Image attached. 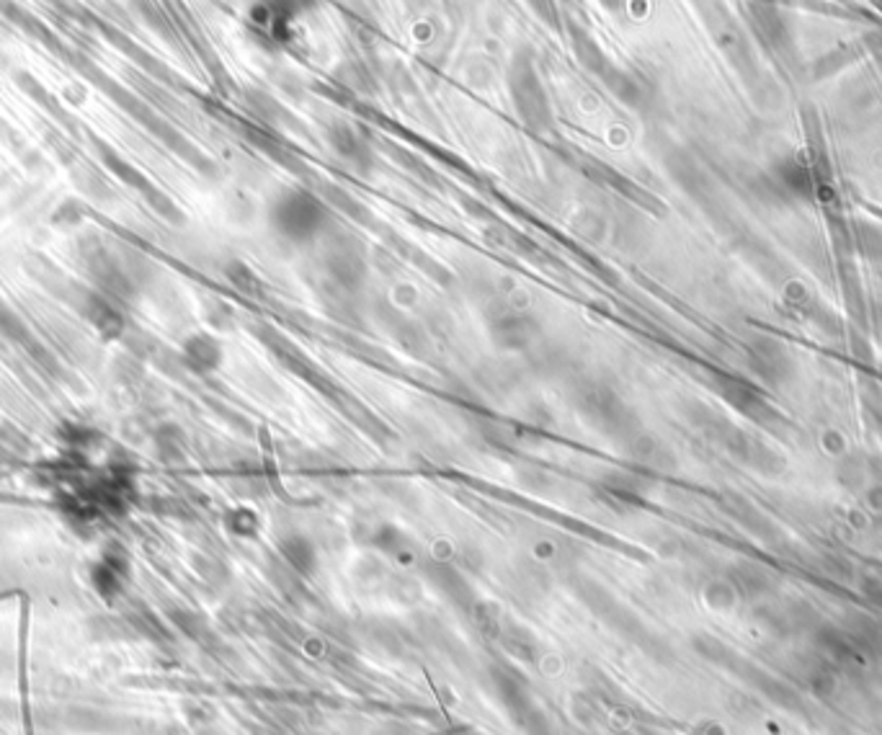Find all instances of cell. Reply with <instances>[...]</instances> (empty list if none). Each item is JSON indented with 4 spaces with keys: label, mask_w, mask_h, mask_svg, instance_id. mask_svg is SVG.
Listing matches in <instances>:
<instances>
[{
    "label": "cell",
    "mask_w": 882,
    "mask_h": 735,
    "mask_svg": "<svg viewBox=\"0 0 882 735\" xmlns=\"http://www.w3.org/2000/svg\"><path fill=\"white\" fill-rule=\"evenodd\" d=\"M269 225L281 241L292 245L315 243L331 233V207L310 189H284L269 207Z\"/></svg>",
    "instance_id": "cell-1"
},
{
    "label": "cell",
    "mask_w": 882,
    "mask_h": 735,
    "mask_svg": "<svg viewBox=\"0 0 882 735\" xmlns=\"http://www.w3.org/2000/svg\"><path fill=\"white\" fill-rule=\"evenodd\" d=\"M573 411L589 423L596 434L612 442H633L640 436V421L633 408L610 385L596 380H581L570 392Z\"/></svg>",
    "instance_id": "cell-2"
},
{
    "label": "cell",
    "mask_w": 882,
    "mask_h": 735,
    "mask_svg": "<svg viewBox=\"0 0 882 735\" xmlns=\"http://www.w3.org/2000/svg\"><path fill=\"white\" fill-rule=\"evenodd\" d=\"M506 86L518 122H522L529 132H535V135L550 132L555 122L552 103L550 96H547L543 78H539L535 55H532L529 49H518L516 55L511 57L506 70Z\"/></svg>",
    "instance_id": "cell-3"
},
{
    "label": "cell",
    "mask_w": 882,
    "mask_h": 735,
    "mask_svg": "<svg viewBox=\"0 0 882 735\" xmlns=\"http://www.w3.org/2000/svg\"><path fill=\"white\" fill-rule=\"evenodd\" d=\"M321 269L325 274V285L333 292L340 297H357L369 277L365 245L346 233L328 235L321 256Z\"/></svg>",
    "instance_id": "cell-4"
},
{
    "label": "cell",
    "mask_w": 882,
    "mask_h": 735,
    "mask_svg": "<svg viewBox=\"0 0 882 735\" xmlns=\"http://www.w3.org/2000/svg\"><path fill=\"white\" fill-rule=\"evenodd\" d=\"M570 40H573V49H576V57L578 63L583 65L585 70L591 73V76H596L602 83L610 88V91L617 96L622 103H627V107L633 109H640L645 103V88L640 80L635 76H629L617 65L612 63L610 55L599 47V42L591 36L585 29L581 26H570Z\"/></svg>",
    "instance_id": "cell-5"
},
{
    "label": "cell",
    "mask_w": 882,
    "mask_h": 735,
    "mask_svg": "<svg viewBox=\"0 0 882 735\" xmlns=\"http://www.w3.org/2000/svg\"><path fill=\"white\" fill-rule=\"evenodd\" d=\"M485 321L488 336L501 352H526V348H535L539 338H543V323L529 310L518 308V304L495 302L485 313Z\"/></svg>",
    "instance_id": "cell-6"
},
{
    "label": "cell",
    "mask_w": 882,
    "mask_h": 735,
    "mask_svg": "<svg viewBox=\"0 0 882 735\" xmlns=\"http://www.w3.org/2000/svg\"><path fill=\"white\" fill-rule=\"evenodd\" d=\"M96 147H99L101 160L107 163L111 174H116V178H122V183H127L130 189L139 191V194L145 197V202L150 204L153 210L160 214V218H166L168 222H174V225H181V222H183V212L179 210V207H176L174 199H170L168 194H163V191H160L158 187H155L150 178H147L145 174H139V170H137L135 166H132V163L120 158V155L111 151L109 145L96 143Z\"/></svg>",
    "instance_id": "cell-7"
},
{
    "label": "cell",
    "mask_w": 882,
    "mask_h": 735,
    "mask_svg": "<svg viewBox=\"0 0 882 735\" xmlns=\"http://www.w3.org/2000/svg\"><path fill=\"white\" fill-rule=\"evenodd\" d=\"M325 143H328L331 151L336 153L348 168L357 170V174L367 176L375 170V166H377L375 147H372V143H369V137L365 135V132L354 127V124L331 122L328 127H325Z\"/></svg>",
    "instance_id": "cell-8"
},
{
    "label": "cell",
    "mask_w": 882,
    "mask_h": 735,
    "mask_svg": "<svg viewBox=\"0 0 882 735\" xmlns=\"http://www.w3.org/2000/svg\"><path fill=\"white\" fill-rule=\"evenodd\" d=\"M78 310L93 328H99L101 336L111 341L122 338L124 331H127V318H124V313L116 308L109 294L86 289V292L78 294Z\"/></svg>",
    "instance_id": "cell-9"
},
{
    "label": "cell",
    "mask_w": 882,
    "mask_h": 735,
    "mask_svg": "<svg viewBox=\"0 0 882 735\" xmlns=\"http://www.w3.org/2000/svg\"><path fill=\"white\" fill-rule=\"evenodd\" d=\"M225 361V352H222L220 338L212 333H191V336L181 344V364L199 377L214 375Z\"/></svg>",
    "instance_id": "cell-10"
},
{
    "label": "cell",
    "mask_w": 882,
    "mask_h": 735,
    "mask_svg": "<svg viewBox=\"0 0 882 735\" xmlns=\"http://www.w3.org/2000/svg\"><path fill=\"white\" fill-rule=\"evenodd\" d=\"M279 553L287 560V566L300 576H313L317 568V549L305 534H287L279 539Z\"/></svg>",
    "instance_id": "cell-11"
},
{
    "label": "cell",
    "mask_w": 882,
    "mask_h": 735,
    "mask_svg": "<svg viewBox=\"0 0 882 735\" xmlns=\"http://www.w3.org/2000/svg\"><path fill=\"white\" fill-rule=\"evenodd\" d=\"M369 542H372L377 549H382V553L392 555V558H403V555H411V539H407L405 534L398 530V526H390V524L375 526Z\"/></svg>",
    "instance_id": "cell-12"
},
{
    "label": "cell",
    "mask_w": 882,
    "mask_h": 735,
    "mask_svg": "<svg viewBox=\"0 0 882 735\" xmlns=\"http://www.w3.org/2000/svg\"><path fill=\"white\" fill-rule=\"evenodd\" d=\"M323 194H325V202L333 204V207H338V210L344 212V214H348V218H351V220H357V222H369V220H372V214H369L367 207L361 204L359 199H354L351 194H348V191H344L340 187H333V183H325V187H323Z\"/></svg>",
    "instance_id": "cell-13"
},
{
    "label": "cell",
    "mask_w": 882,
    "mask_h": 735,
    "mask_svg": "<svg viewBox=\"0 0 882 735\" xmlns=\"http://www.w3.org/2000/svg\"><path fill=\"white\" fill-rule=\"evenodd\" d=\"M225 277H227V281L230 285H233L235 289H238V292H243V294H248V297H258L264 292V281L258 279V274L250 269L248 264H243V261H230L227 266H225Z\"/></svg>",
    "instance_id": "cell-14"
},
{
    "label": "cell",
    "mask_w": 882,
    "mask_h": 735,
    "mask_svg": "<svg viewBox=\"0 0 882 735\" xmlns=\"http://www.w3.org/2000/svg\"><path fill=\"white\" fill-rule=\"evenodd\" d=\"M155 442H158L160 457L166 463H179V459L187 457V439H183L179 426H160L158 434H155Z\"/></svg>",
    "instance_id": "cell-15"
},
{
    "label": "cell",
    "mask_w": 882,
    "mask_h": 735,
    "mask_svg": "<svg viewBox=\"0 0 882 735\" xmlns=\"http://www.w3.org/2000/svg\"><path fill=\"white\" fill-rule=\"evenodd\" d=\"M227 526L235 534H241V537H254V534L258 532V516L250 509H235V511H230Z\"/></svg>",
    "instance_id": "cell-16"
},
{
    "label": "cell",
    "mask_w": 882,
    "mask_h": 735,
    "mask_svg": "<svg viewBox=\"0 0 882 735\" xmlns=\"http://www.w3.org/2000/svg\"><path fill=\"white\" fill-rule=\"evenodd\" d=\"M80 220H83V210L76 202H65L55 214V222H60V225H78Z\"/></svg>",
    "instance_id": "cell-17"
},
{
    "label": "cell",
    "mask_w": 882,
    "mask_h": 735,
    "mask_svg": "<svg viewBox=\"0 0 882 735\" xmlns=\"http://www.w3.org/2000/svg\"><path fill=\"white\" fill-rule=\"evenodd\" d=\"M526 3H529L532 9L539 13V16L547 19V21H552V3H550V0H526Z\"/></svg>",
    "instance_id": "cell-18"
},
{
    "label": "cell",
    "mask_w": 882,
    "mask_h": 735,
    "mask_svg": "<svg viewBox=\"0 0 882 735\" xmlns=\"http://www.w3.org/2000/svg\"><path fill=\"white\" fill-rule=\"evenodd\" d=\"M602 3H604V5H606V9H610V11H617V9H619V5H622V3H619V0H602Z\"/></svg>",
    "instance_id": "cell-19"
},
{
    "label": "cell",
    "mask_w": 882,
    "mask_h": 735,
    "mask_svg": "<svg viewBox=\"0 0 882 735\" xmlns=\"http://www.w3.org/2000/svg\"><path fill=\"white\" fill-rule=\"evenodd\" d=\"M284 3H289V5H294V9H300V5H305V3H310V0H284Z\"/></svg>",
    "instance_id": "cell-20"
}]
</instances>
